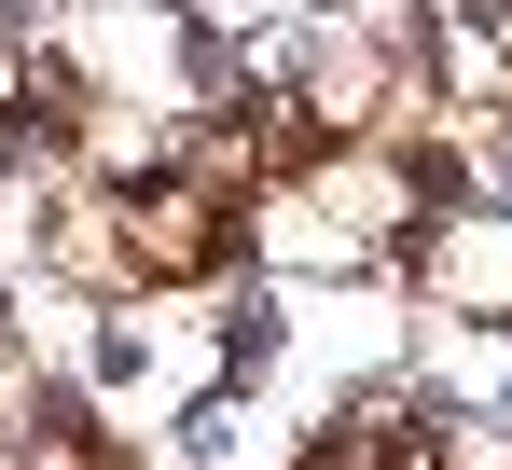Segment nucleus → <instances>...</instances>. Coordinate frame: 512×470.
I'll list each match as a JSON object with an SVG mask.
<instances>
[{"label":"nucleus","mask_w":512,"mask_h":470,"mask_svg":"<svg viewBox=\"0 0 512 470\" xmlns=\"http://www.w3.org/2000/svg\"><path fill=\"white\" fill-rule=\"evenodd\" d=\"M402 291L416 305H457V318H512V208L499 194H443L402 249Z\"/></svg>","instance_id":"obj_1"}]
</instances>
